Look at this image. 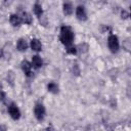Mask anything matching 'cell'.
<instances>
[{
  "mask_svg": "<svg viewBox=\"0 0 131 131\" xmlns=\"http://www.w3.org/2000/svg\"><path fill=\"white\" fill-rule=\"evenodd\" d=\"M3 56V50L2 49H0V58Z\"/></svg>",
  "mask_w": 131,
  "mask_h": 131,
  "instance_id": "22",
  "label": "cell"
},
{
  "mask_svg": "<svg viewBox=\"0 0 131 131\" xmlns=\"http://www.w3.org/2000/svg\"><path fill=\"white\" fill-rule=\"evenodd\" d=\"M73 73H74L76 76H78V75L80 74V70H79V67H78L77 63H75L74 67H73Z\"/></svg>",
  "mask_w": 131,
  "mask_h": 131,
  "instance_id": "19",
  "label": "cell"
},
{
  "mask_svg": "<svg viewBox=\"0 0 131 131\" xmlns=\"http://www.w3.org/2000/svg\"><path fill=\"white\" fill-rule=\"evenodd\" d=\"M30 46L34 51H41L42 50V44L38 39H35V38L32 39L31 43H30Z\"/></svg>",
  "mask_w": 131,
  "mask_h": 131,
  "instance_id": "9",
  "label": "cell"
},
{
  "mask_svg": "<svg viewBox=\"0 0 131 131\" xmlns=\"http://www.w3.org/2000/svg\"><path fill=\"white\" fill-rule=\"evenodd\" d=\"M35 69H40L43 66V60L39 55H34L32 57V63H31Z\"/></svg>",
  "mask_w": 131,
  "mask_h": 131,
  "instance_id": "7",
  "label": "cell"
},
{
  "mask_svg": "<svg viewBox=\"0 0 131 131\" xmlns=\"http://www.w3.org/2000/svg\"><path fill=\"white\" fill-rule=\"evenodd\" d=\"M20 66H21V70H23L24 74L27 77H31L32 76V64L28 60H23Z\"/></svg>",
  "mask_w": 131,
  "mask_h": 131,
  "instance_id": "6",
  "label": "cell"
},
{
  "mask_svg": "<svg viewBox=\"0 0 131 131\" xmlns=\"http://www.w3.org/2000/svg\"><path fill=\"white\" fill-rule=\"evenodd\" d=\"M9 21H10V24H11L13 27H19V26H20V23H21V19H20V17H19L17 14L12 13V14H10V16H9Z\"/></svg>",
  "mask_w": 131,
  "mask_h": 131,
  "instance_id": "8",
  "label": "cell"
},
{
  "mask_svg": "<svg viewBox=\"0 0 131 131\" xmlns=\"http://www.w3.org/2000/svg\"><path fill=\"white\" fill-rule=\"evenodd\" d=\"M78 51L77 47L74 46V45H70V46H67V52L70 53V54H76Z\"/></svg>",
  "mask_w": 131,
  "mask_h": 131,
  "instance_id": "16",
  "label": "cell"
},
{
  "mask_svg": "<svg viewBox=\"0 0 131 131\" xmlns=\"http://www.w3.org/2000/svg\"><path fill=\"white\" fill-rule=\"evenodd\" d=\"M5 99H6V94H5V92L2 91V90H0V101L5 102Z\"/></svg>",
  "mask_w": 131,
  "mask_h": 131,
  "instance_id": "20",
  "label": "cell"
},
{
  "mask_svg": "<svg viewBox=\"0 0 131 131\" xmlns=\"http://www.w3.org/2000/svg\"><path fill=\"white\" fill-rule=\"evenodd\" d=\"M130 16V14H129V12L128 11H126L125 9H123L122 11H121V17L122 18H124V19H126V18H128Z\"/></svg>",
  "mask_w": 131,
  "mask_h": 131,
  "instance_id": "18",
  "label": "cell"
},
{
  "mask_svg": "<svg viewBox=\"0 0 131 131\" xmlns=\"http://www.w3.org/2000/svg\"><path fill=\"white\" fill-rule=\"evenodd\" d=\"M76 15L78 17V19L80 20H86L87 19V13H86V10H85V7L83 5H79L77 8H76Z\"/></svg>",
  "mask_w": 131,
  "mask_h": 131,
  "instance_id": "5",
  "label": "cell"
},
{
  "mask_svg": "<svg viewBox=\"0 0 131 131\" xmlns=\"http://www.w3.org/2000/svg\"><path fill=\"white\" fill-rule=\"evenodd\" d=\"M6 130H7V128L5 125H0V131H6Z\"/></svg>",
  "mask_w": 131,
  "mask_h": 131,
  "instance_id": "21",
  "label": "cell"
},
{
  "mask_svg": "<svg viewBox=\"0 0 131 131\" xmlns=\"http://www.w3.org/2000/svg\"><path fill=\"white\" fill-rule=\"evenodd\" d=\"M33 10H34V13L38 16V17H42V14H43V9H42V5L39 3V2H36L33 6Z\"/></svg>",
  "mask_w": 131,
  "mask_h": 131,
  "instance_id": "13",
  "label": "cell"
},
{
  "mask_svg": "<svg viewBox=\"0 0 131 131\" xmlns=\"http://www.w3.org/2000/svg\"><path fill=\"white\" fill-rule=\"evenodd\" d=\"M123 46H124V48H125L127 51H129V50H130L131 45H130V41H129V39H126V40L123 42Z\"/></svg>",
  "mask_w": 131,
  "mask_h": 131,
  "instance_id": "17",
  "label": "cell"
},
{
  "mask_svg": "<svg viewBox=\"0 0 131 131\" xmlns=\"http://www.w3.org/2000/svg\"><path fill=\"white\" fill-rule=\"evenodd\" d=\"M34 115L38 121H43L45 118V107L42 103H37L34 107Z\"/></svg>",
  "mask_w": 131,
  "mask_h": 131,
  "instance_id": "3",
  "label": "cell"
},
{
  "mask_svg": "<svg viewBox=\"0 0 131 131\" xmlns=\"http://www.w3.org/2000/svg\"><path fill=\"white\" fill-rule=\"evenodd\" d=\"M7 81L9 82V84L12 86L13 82H14V74L12 71H8L7 72Z\"/></svg>",
  "mask_w": 131,
  "mask_h": 131,
  "instance_id": "15",
  "label": "cell"
},
{
  "mask_svg": "<svg viewBox=\"0 0 131 131\" xmlns=\"http://www.w3.org/2000/svg\"><path fill=\"white\" fill-rule=\"evenodd\" d=\"M8 113H9L10 117L13 120H18L20 118V111H19L18 106L14 102H11L8 105Z\"/></svg>",
  "mask_w": 131,
  "mask_h": 131,
  "instance_id": "4",
  "label": "cell"
},
{
  "mask_svg": "<svg viewBox=\"0 0 131 131\" xmlns=\"http://www.w3.org/2000/svg\"><path fill=\"white\" fill-rule=\"evenodd\" d=\"M62 10H63V13L66 15H71L74 11V7H73V4L70 3V2H64L62 4Z\"/></svg>",
  "mask_w": 131,
  "mask_h": 131,
  "instance_id": "10",
  "label": "cell"
},
{
  "mask_svg": "<svg viewBox=\"0 0 131 131\" xmlns=\"http://www.w3.org/2000/svg\"><path fill=\"white\" fill-rule=\"evenodd\" d=\"M47 89H48L49 92L54 93V94L58 92V86H57V84L54 83V82H50V83L47 85Z\"/></svg>",
  "mask_w": 131,
  "mask_h": 131,
  "instance_id": "14",
  "label": "cell"
},
{
  "mask_svg": "<svg viewBox=\"0 0 131 131\" xmlns=\"http://www.w3.org/2000/svg\"><path fill=\"white\" fill-rule=\"evenodd\" d=\"M16 47L19 51H26L27 48H28V43L26 41V39L24 38H20L17 40V43H16Z\"/></svg>",
  "mask_w": 131,
  "mask_h": 131,
  "instance_id": "12",
  "label": "cell"
},
{
  "mask_svg": "<svg viewBox=\"0 0 131 131\" xmlns=\"http://www.w3.org/2000/svg\"><path fill=\"white\" fill-rule=\"evenodd\" d=\"M20 19H21V21H23L24 24H27V25H31L32 21H33V17H32V15H31L29 12H27V11H24V12L21 13V17H20Z\"/></svg>",
  "mask_w": 131,
  "mask_h": 131,
  "instance_id": "11",
  "label": "cell"
},
{
  "mask_svg": "<svg viewBox=\"0 0 131 131\" xmlns=\"http://www.w3.org/2000/svg\"><path fill=\"white\" fill-rule=\"evenodd\" d=\"M107 45H108V48L112 52H117L119 50V47H120V44H119V39L116 35H110L108 38H107Z\"/></svg>",
  "mask_w": 131,
  "mask_h": 131,
  "instance_id": "2",
  "label": "cell"
},
{
  "mask_svg": "<svg viewBox=\"0 0 131 131\" xmlns=\"http://www.w3.org/2000/svg\"><path fill=\"white\" fill-rule=\"evenodd\" d=\"M74 40V33L71 30V28L67 26H62L60 28V41L64 46L72 45Z\"/></svg>",
  "mask_w": 131,
  "mask_h": 131,
  "instance_id": "1",
  "label": "cell"
}]
</instances>
